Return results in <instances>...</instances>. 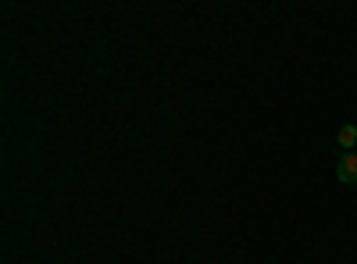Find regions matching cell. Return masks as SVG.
I'll return each mask as SVG.
<instances>
[{"mask_svg":"<svg viewBox=\"0 0 357 264\" xmlns=\"http://www.w3.org/2000/svg\"><path fill=\"white\" fill-rule=\"evenodd\" d=\"M336 146H340V150L343 154H354L357 150V125H340V132H336Z\"/></svg>","mask_w":357,"mask_h":264,"instance_id":"cell-2","label":"cell"},{"mask_svg":"<svg viewBox=\"0 0 357 264\" xmlns=\"http://www.w3.org/2000/svg\"><path fill=\"white\" fill-rule=\"evenodd\" d=\"M336 179L347 183V186L357 183V150H354V154H343V157L336 161Z\"/></svg>","mask_w":357,"mask_h":264,"instance_id":"cell-1","label":"cell"}]
</instances>
